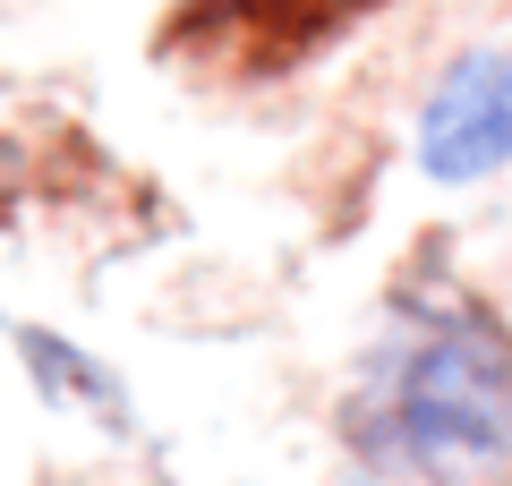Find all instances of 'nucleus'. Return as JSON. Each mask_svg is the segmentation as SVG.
I'll use <instances>...</instances> for the list:
<instances>
[{
  "instance_id": "1",
  "label": "nucleus",
  "mask_w": 512,
  "mask_h": 486,
  "mask_svg": "<svg viewBox=\"0 0 512 486\" xmlns=\"http://www.w3.org/2000/svg\"><path fill=\"white\" fill-rule=\"evenodd\" d=\"M393 435L436 486H495L512 469V342L478 307H453L393 376Z\"/></svg>"
},
{
  "instance_id": "2",
  "label": "nucleus",
  "mask_w": 512,
  "mask_h": 486,
  "mask_svg": "<svg viewBox=\"0 0 512 486\" xmlns=\"http://www.w3.org/2000/svg\"><path fill=\"white\" fill-rule=\"evenodd\" d=\"M419 162L436 180H487L512 162V52H461L419 111Z\"/></svg>"
},
{
  "instance_id": "3",
  "label": "nucleus",
  "mask_w": 512,
  "mask_h": 486,
  "mask_svg": "<svg viewBox=\"0 0 512 486\" xmlns=\"http://www.w3.org/2000/svg\"><path fill=\"white\" fill-rule=\"evenodd\" d=\"M18 350H26V359H35V367H52V376H43V384H52V393H77V401H86V410H103L111 427H120V418H128L120 384H111L103 367L86 359V350H69V342H60V333H18Z\"/></svg>"
}]
</instances>
